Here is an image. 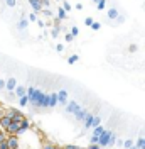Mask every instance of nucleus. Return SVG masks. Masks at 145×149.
Wrapping results in <instances>:
<instances>
[{"label": "nucleus", "mask_w": 145, "mask_h": 149, "mask_svg": "<svg viewBox=\"0 0 145 149\" xmlns=\"http://www.w3.org/2000/svg\"><path fill=\"white\" fill-rule=\"evenodd\" d=\"M42 2V7H51V0H41Z\"/></svg>", "instance_id": "18"}, {"label": "nucleus", "mask_w": 145, "mask_h": 149, "mask_svg": "<svg viewBox=\"0 0 145 149\" xmlns=\"http://www.w3.org/2000/svg\"><path fill=\"white\" fill-rule=\"evenodd\" d=\"M137 49H138L137 44H130V46H128V51H130V53H137Z\"/></svg>", "instance_id": "12"}, {"label": "nucleus", "mask_w": 145, "mask_h": 149, "mask_svg": "<svg viewBox=\"0 0 145 149\" xmlns=\"http://www.w3.org/2000/svg\"><path fill=\"white\" fill-rule=\"evenodd\" d=\"M71 34H72V36H78V34H79V29L72 26V27H71Z\"/></svg>", "instance_id": "15"}, {"label": "nucleus", "mask_w": 145, "mask_h": 149, "mask_svg": "<svg viewBox=\"0 0 145 149\" xmlns=\"http://www.w3.org/2000/svg\"><path fill=\"white\" fill-rule=\"evenodd\" d=\"M66 17H68V12H66L64 9H59V12H57V19H59V20H64Z\"/></svg>", "instance_id": "5"}, {"label": "nucleus", "mask_w": 145, "mask_h": 149, "mask_svg": "<svg viewBox=\"0 0 145 149\" xmlns=\"http://www.w3.org/2000/svg\"><path fill=\"white\" fill-rule=\"evenodd\" d=\"M91 2H95V3H100L101 0H91Z\"/></svg>", "instance_id": "21"}, {"label": "nucleus", "mask_w": 145, "mask_h": 149, "mask_svg": "<svg viewBox=\"0 0 145 149\" xmlns=\"http://www.w3.org/2000/svg\"><path fill=\"white\" fill-rule=\"evenodd\" d=\"M118 15H120V14H118L117 9H110V10H108V19H110V20H115Z\"/></svg>", "instance_id": "3"}, {"label": "nucleus", "mask_w": 145, "mask_h": 149, "mask_svg": "<svg viewBox=\"0 0 145 149\" xmlns=\"http://www.w3.org/2000/svg\"><path fill=\"white\" fill-rule=\"evenodd\" d=\"M15 86H17V80H15V78H9V80L5 81V88H7L9 92H14Z\"/></svg>", "instance_id": "1"}, {"label": "nucleus", "mask_w": 145, "mask_h": 149, "mask_svg": "<svg viewBox=\"0 0 145 149\" xmlns=\"http://www.w3.org/2000/svg\"><path fill=\"white\" fill-rule=\"evenodd\" d=\"M59 32H61V29H59V27H54L52 31H51V36H52V37H57V36H59Z\"/></svg>", "instance_id": "9"}, {"label": "nucleus", "mask_w": 145, "mask_h": 149, "mask_svg": "<svg viewBox=\"0 0 145 149\" xmlns=\"http://www.w3.org/2000/svg\"><path fill=\"white\" fill-rule=\"evenodd\" d=\"M78 59H79V56H78V54H71V56H69V58H68V61H69L71 65H72V63H76Z\"/></svg>", "instance_id": "8"}, {"label": "nucleus", "mask_w": 145, "mask_h": 149, "mask_svg": "<svg viewBox=\"0 0 145 149\" xmlns=\"http://www.w3.org/2000/svg\"><path fill=\"white\" fill-rule=\"evenodd\" d=\"M42 14H44L46 17H52V12H51L49 9H44V10H42Z\"/></svg>", "instance_id": "14"}, {"label": "nucleus", "mask_w": 145, "mask_h": 149, "mask_svg": "<svg viewBox=\"0 0 145 149\" xmlns=\"http://www.w3.org/2000/svg\"><path fill=\"white\" fill-rule=\"evenodd\" d=\"M105 7H106V0H101L100 3H96V9L98 10H105Z\"/></svg>", "instance_id": "7"}, {"label": "nucleus", "mask_w": 145, "mask_h": 149, "mask_svg": "<svg viewBox=\"0 0 145 149\" xmlns=\"http://www.w3.org/2000/svg\"><path fill=\"white\" fill-rule=\"evenodd\" d=\"M93 22H95V20H93L91 17H86V19H84V24H86L88 27H91V24H93Z\"/></svg>", "instance_id": "11"}, {"label": "nucleus", "mask_w": 145, "mask_h": 149, "mask_svg": "<svg viewBox=\"0 0 145 149\" xmlns=\"http://www.w3.org/2000/svg\"><path fill=\"white\" fill-rule=\"evenodd\" d=\"M27 26H29V20L26 19V14H24V15L20 17V22H19V27H20V29H26Z\"/></svg>", "instance_id": "4"}, {"label": "nucleus", "mask_w": 145, "mask_h": 149, "mask_svg": "<svg viewBox=\"0 0 145 149\" xmlns=\"http://www.w3.org/2000/svg\"><path fill=\"white\" fill-rule=\"evenodd\" d=\"M100 24H98V22H93V24H91V29H93V31H100Z\"/></svg>", "instance_id": "13"}, {"label": "nucleus", "mask_w": 145, "mask_h": 149, "mask_svg": "<svg viewBox=\"0 0 145 149\" xmlns=\"http://www.w3.org/2000/svg\"><path fill=\"white\" fill-rule=\"evenodd\" d=\"M63 9L66 10V12H68V14H69V12H71V3H69V2H68V0H64V2H63Z\"/></svg>", "instance_id": "6"}, {"label": "nucleus", "mask_w": 145, "mask_h": 149, "mask_svg": "<svg viewBox=\"0 0 145 149\" xmlns=\"http://www.w3.org/2000/svg\"><path fill=\"white\" fill-rule=\"evenodd\" d=\"M117 20L120 22V24H123V22H125V17H123V15H118V17H117Z\"/></svg>", "instance_id": "20"}, {"label": "nucleus", "mask_w": 145, "mask_h": 149, "mask_svg": "<svg viewBox=\"0 0 145 149\" xmlns=\"http://www.w3.org/2000/svg\"><path fill=\"white\" fill-rule=\"evenodd\" d=\"M5 2H7V5H9V7H15V3H17L15 0H5Z\"/></svg>", "instance_id": "17"}, {"label": "nucleus", "mask_w": 145, "mask_h": 149, "mask_svg": "<svg viewBox=\"0 0 145 149\" xmlns=\"http://www.w3.org/2000/svg\"><path fill=\"white\" fill-rule=\"evenodd\" d=\"M29 5L36 10V12H41L42 10V2L41 0H29Z\"/></svg>", "instance_id": "2"}, {"label": "nucleus", "mask_w": 145, "mask_h": 149, "mask_svg": "<svg viewBox=\"0 0 145 149\" xmlns=\"http://www.w3.org/2000/svg\"><path fill=\"white\" fill-rule=\"evenodd\" d=\"M29 20H30V22H37V15L36 14H30V15H29Z\"/></svg>", "instance_id": "16"}, {"label": "nucleus", "mask_w": 145, "mask_h": 149, "mask_svg": "<svg viewBox=\"0 0 145 149\" xmlns=\"http://www.w3.org/2000/svg\"><path fill=\"white\" fill-rule=\"evenodd\" d=\"M63 49H64L63 44H57V46H56V51H57V53H63Z\"/></svg>", "instance_id": "19"}, {"label": "nucleus", "mask_w": 145, "mask_h": 149, "mask_svg": "<svg viewBox=\"0 0 145 149\" xmlns=\"http://www.w3.org/2000/svg\"><path fill=\"white\" fill-rule=\"evenodd\" d=\"M64 39H66V41H68V42H72V39H74V36H72L71 32H68V34H66V36H64Z\"/></svg>", "instance_id": "10"}]
</instances>
